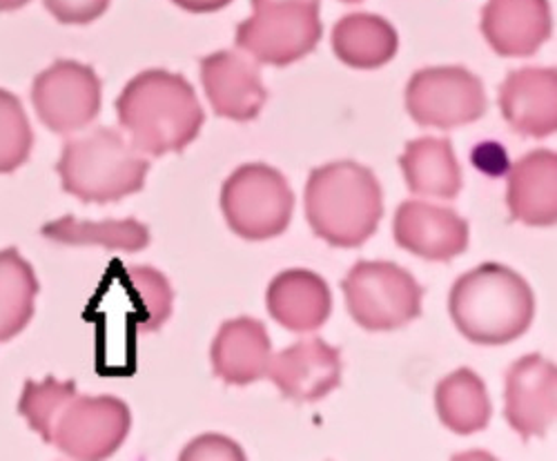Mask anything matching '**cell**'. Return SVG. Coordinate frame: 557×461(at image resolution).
I'll list each match as a JSON object with an SVG mask.
<instances>
[{
  "mask_svg": "<svg viewBox=\"0 0 557 461\" xmlns=\"http://www.w3.org/2000/svg\"><path fill=\"white\" fill-rule=\"evenodd\" d=\"M342 288L350 316L366 331H397L422 314L424 288L391 261H357Z\"/></svg>",
  "mask_w": 557,
  "mask_h": 461,
  "instance_id": "obj_7",
  "label": "cell"
},
{
  "mask_svg": "<svg viewBox=\"0 0 557 461\" xmlns=\"http://www.w3.org/2000/svg\"><path fill=\"white\" fill-rule=\"evenodd\" d=\"M221 210L232 233L248 241H263L286 233L295 195L282 172L265 163H248L223 183Z\"/></svg>",
  "mask_w": 557,
  "mask_h": 461,
  "instance_id": "obj_6",
  "label": "cell"
},
{
  "mask_svg": "<svg viewBox=\"0 0 557 461\" xmlns=\"http://www.w3.org/2000/svg\"><path fill=\"white\" fill-rule=\"evenodd\" d=\"M116 114L132 146L148 157L185 150L206 121L193 85L181 74L165 70L134 76L121 91Z\"/></svg>",
  "mask_w": 557,
  "mask_h": 461,
  "instance_id": "obj_1",
  "label": "cell"
},
{
  "mask_svg": "<svg viewBox=\"0 0 557 461\" xmlns=\"http://www.w3.org/2000/svg\"><path fill=\"white\" fill-rule=\"evenodd\" d=\"M42 3L59 23L65 25H87L101 18L110 8V0H42Z\"/></svg>",
  "mask_w": 557,
  "mask_h": 461,
  "instance_id": "obj_28",
  "label": "cell"
},
{
  "mask_svg": "<svg viewBox=\"0 0 557 461\" xmlns=\"http://www.w3.org/2000/svg\"><path fill=\"white\" fill-rule=\"evenodd\" d=\"M550 27L548 0H488L482 10V34L499 57L535 54Z\"/></svg>",
  "mask_w": 557,
  "mask_h": 461,
  "instance_id": "obj_16",
  "label": "cell"
},
{
  "mask_svg": "<svg viewBox=\"0 0 557 461\" xmlns=\"http://www.w3.org/2000/svg\"><path fill=\"white\" fill-rule=\"evenodd\" d=\"M482 80L467 67L446 65L414 72L406 87V110L422 127L453 129L486 114Z\"/></svg>",
  "mask_w": 557,
  "mask_h": 461,
  "instance_id": "obj_8",
  "label": "cell"
},
{
  "mask_svg": "<svg viewBox=\"0 0 557 461\" xmlns=\"http://www.w3.org/2000/svg\"><path fill=\"white\" fill-rule=\"evenodd\" d=\"M34 132L21 101L0 89V174L18 170L32 152Z\"/></svg>",
  "mask_w": 557,
  "mask_h": 461,
  "instance_id": "obj_26",
  "label": "cell"
},
{
  "mask_svg": "<svg viewBox=\"0 0 557 461\" xmlns=\"http://www.w3.org/2000/svg\"><path fill=\"white\" fill-rule=\"evenodd\" d=\"M76 393L74 382H57L48 377L45 382H27L18 401V412L27 420L32 431H36L42 439L48 435L57 412L61 406Z\"/></svg>",
  "mask_w": 557,
  "mask_h": 461,
  "instance_id": "obj_27",
  "label": "cell"
},
{
  "mask_svg": "<svg viewBox=\"0 0 557 461\" xmlns=\"http://www.w3.org/2000/svg\"><path fill=\"white\" fill-rule=\"evenodd\" d=\"M210 354L219 379L232 386H248L265 377L272 346L261 321L239 316L219 328Z\"/></svg>",
  "mask_w": 557,
  "mask_h": 461,
  "instance_id": "obj_19",
  "label": "cell"
},
{
  "mask_svg": "<svg viewBox=\"0 0 557 461\" xmlns=\"http://www.w3.org/2000/svg\"><path fill=\"white\" fill-rule=\"evenodd\" d=\"M174 5L183 8L185 12L193 14H210V12H219L221 8L230 5L232 0H172Z\"/></svg>",
  "mask_w": 557,
  "mask_h": 461,
  "instance_id": "obj_31",
  "label": "cell"
},
{
  "mask_svg": "<svg viewBox=\"0 0 557 461\" xmlns=\"http://www.w3.org/2000/svg\"><path fill=\"white\" fill-rule=\"evenodd\" d=\"M304 197L312 233L335 248H359L384 216L380 180L355 161L312 170Z\"/></svg>",
  "mask_w": 557,
  "mask_h": 461,
  "instance_id": "obj_3",
  "label": "cell"
},
{
  "mask_svg": "<svg viewBox=\"0 0 557 461\" xmlns=\"http://www.w3.org/2000/svg\"><path fill=\"white\" fill-rule=\"evenodd\" d=\"M38 279L32 265L14 250L0 252V341H10L34 316Z\"/></svg>",
  "mask_w": 557,
  "mask_h": 461,
  "instance_id": "obj_24",
  "label": "cell"
},
{
  "mask_svg": "<svg viewBox=\"0 0 557 461\" xmlns=\"http://www.w3.org/2000/svg\"><path fill=\"white\" fill-rule=\"evenodd\" d=\"M506 203L510 219L533 227L557 221V157L535 150L508 170Z\"/></svg>",
  "mask_w": 557,
  "mask_h": 461,
  "instance_id": "obj_18",
  "label": "cell"
},
{
  "mask_svg": "<svg viewBox=\"0 0 557 461\" xmlns=\"http://www.w3.org/2000/svg\"><path fill=\"white\" fill-rule=\"evenodd\" d=\"M435 406L442 424L457 435L480 433L491 422L493 408L486 386L471 367H459L440 382Z\"/></svg>",
  "mask_w": 557,
  "mask_h": 461,
  "instance_id": "obj_22",
  "label": "cell"
},
{
  "mask_svg": "<svg viewBox=\"0 0 557 461\" xmlns=\"http://www.w3.org/2000/svg\"><path fill=\"white\" fill-rule=\"evenodd\" d=\"M150 161L110 127L70 138L57 172L63 190L85 203L121 201L146 186Z\"/></svg>",
  "mask_w": 557,
  "mask_h": 461,
  "instance_id": "obj_4",
  "label": "cell"
},
{
  "mask_svg": "<svg viewBox=\"0 0 557 461\" xmlns=\"http://www.w3.org/2000/svg\"><path fill=\"white\" fill-rule=\"evenodd\" d=\"M42 237H48L63 246H103L108 250L138 252L150 244V229L136 219L123 221H78L74 216H63L42 225Z\"/></svg>",
  "mask_w": 557,
  "mask_h": 461,
  "instance_id": "obj_23",
  "label": "cell"
},
{
  "mask_svg": "<svg viewBox=\"0 0 557 461\" xmlns=\"http://www.w3.org/2000/svg\"><path fill=\"white\" fill-rule=\"evenodd\" d=\"M399 165L408 190L417 197L455 199L461 190V170L448 138L422 136L410 141Z\"/></svg>",
  "mask_w": 557,
  "mask_h": 461,
  "instance_id": "obj_20",
  "label": "cell"
},
{
  "mask_svg": "<svg viewBox=\"0 0 557 461\" xmlns=\"http://www.w3.org/2000/svg\"><path fill=\"white\" fill-rule=\"evenodd\" d=\"M265 377L286 399L319 401L342 384V352L319 337L301 339L270 357Z\"/></svg>",
  "mask_w": 557,
  "mask_h": 461,
  "instance_id": "obj_11",
  "label": "cell"
},
{
  "mask_svg": "<svg viewBox=\"0 0 557 461\" xmlns=\"http://www.w3.org/2000/svg\"><path fill=\"white\" fill-rule=\"evenodd\" d=\"M448 312L457 331L473 344L504 346L529 331L535 297L516 270L502 263H482L455 282Z\"/></svg>",
  "mask_w": 557,
  "mask_h": 461,
  "instance_id": "obj_2",
  "label": "cell"
},
{
  "mask_svg": "<svg viewBox=\"0 0 557 461\" xmlns=\"http://www.w3.org/2000/svg\"><path fill=\"white\" fill-rule=\"evenodd\" d=\"M471 163L478 172H482L488 178H499L508 174L510 159L504 146L497 141H482L471 150Z\"/></svg>",
  "mask_w": 557,
  "mask_h": 461,
  "instance_id": "obj_30",
  "label": "cell"
},
{
  "mask_svg": "<svg viewBox=\"0 0 557 461\" xmlns=\"http://www.w3.org/2000/svg\"><path fill=\"white\" fill-rule=\"evenodd\" d=\"M555 365L542 354L518 359L506 373V422L520 437H542L555 422Z\"/></svg>",
  "mask_w": 557,
  "mask_h": 461,
  "instance_id": "obj_12",
  "label": "cell"
},
{
  "mask_svg": "<svg viewBox=\"0 0 557 461\" xmlns=\"http://www.w3.org/2000/svg\"><path fill=\"white\" fill-rule=\"evenodd\" d=\"M181 459H244V452L235 441L219 435H206L185 448Z\"/></svg>",
  "mask_w": 557,
  "mask_h": 461,
  "instance_id": "obj_29",
  "label": "cell"
},
{
  "mask_svg": "<svg viewBox=\"0 0 557 461\" xmlns=\"http://www.w3.org/2000/svg\"><path fill=\"white\" fill-rule=\"evenodd\" d=\"M499 110L518 134L550 136L557 127V72L553 67L513 70L499 85Z\"/></svg>",
  "mask_w": 557,
  "mask_h": 461,
  "instance_id": "obj_15",
  "label": "cell"
},
{
  "mask_svg": "<svg viewBox=\"0 0 557 461\" xmlns=\"http://www.w3.org/2000/svg\"><path fill=\"white\" fill-rule=\"evenodd\" d=\"M393 235L404 250L429 261H450L469 248V223L448 208L424 201L397 208Z\"/></svg>",
  "mask_w": 557,
  "mask_h": 461,
  "instance_id": "obj_14",
  "label": "cell"
},
{
  "mask_svg": "<svg viewBox=\"0 0 557 461\" xmlns=\"http://www.w3.org/2000/svg\"><path fill=\"white\" fill-rule=\"evenodd\" d=\"M201 83L216 116L248 123L259 116L268 91L259 67L239 52H214L201 61Z\"/></svg>",
  "mask_w": 557,
  "mask_h": 461,
  "instance_id": "obj_13",
  "label": "cell"
},
{
  "mask_svg": "<svg viewBox=\"0 0 557 461\" xmlns=\"http://www.w3.org/2000/svg\"><path fill=\"white\" fill-rule=\"evenodd\" d=\"M129 426L125 401L74 393L57 412L45 441L74 459H106L123 446Z\"/></svg>",
  "mask_w": 557,
  "mask_h": 461,
  "instance_id": "obj_9",
  "label": "cell"
},
{
  "mask_svg": "<svg viewBox=\"0 0 557 461\" xmlns=\"http://www.w3.org/2000/svg\"><path fill=\"white\" fill-rule=\"evenodd\" d=\"M265 301L276 324L293 333L319 331L333 310L329 284L310 270H286L274 276Z\"/></svg>",
  "mask_w": 557,
  "mask_h": 461,
  "instance_id": "obj_17",
  "label": "cell"
},
{
  "mask_svg": "<svg viewBox=\"0 0 557 461\" xmlns=\"http://www.w3.org/2000/svg\"><path fill=\"white\" fill-rule=\"evenodd\" d=\"M399 36L395 27L375 14L344 16L333 29V50L342 63L355 70H377L395 59Z\"/></svg>",
  "mask_w": 557,
  "mask_h": 461,
  "instance_id": "obj_21",
  "label": "cell"
},
{
  "mask_svg": "<svg viewBox=\"0 0 557 461\" xmlns=\"http://www.w3.org/2000/svg\"><path fill=\"white\" fill-rule=\"evenodd\" d=\"M255 14L237 27L235 42L252 61L286 67L321 40L319 0H250Z\"/></svg>",
  "mask_w": 557,
  "mask_h": 461,
  "instance_id": "obj_5",
  "label": "cell"
},
{
  "mask_svg": "<svg viewBox=\"0 0 557 461\" xmlns=\"http://www.w3.org/2000/svg\"><path fill=\"white\" fill-rule=\"evenodd\" d=\"M29 0H0V12H14L18 8H25Z\"/></svg>",
  "mask_w": 557,
  "mask_h": 461,
  "instance_id": "obj_32",
  "label": "cell"
},
{
  "mask_svg": "<svg viewBox=\"0 0 557 461\" xmlns=\"http://www.w3.org/2000/svg\"><path fill=\"white\" fill-rule=\"evenodd\" d=\"M129 295L136 301V324L141 331H159L172 314V288L161 272L148 265L125 270Z\"/></svg>",
  "mask_w": 557,
  "mask_h": 461,
  "instance_id": "obj_25",
  "label": "cell"
},
{
  "mask_svg": "<svg viewBox=\"0 0 557 461\" xmlns=\"http://www.w3.org/2000/svg\"><path fill=\"white\" fill-rule=\"evenodd\" d=\"M344 3H359V0H344Z\"/></svg>",
  "mask_w": 557,
  "mask_h": 461,
  "instance_id": "obj_33",
  "label": "cell"
},
{
  "mask_svg": "<svg viewBox=\"0 0 557 461\" xmlns=\"http://www.w3.org/2000/svg\"><path fill=\"white\" fill-rule=\"evenodd\" d=\"M32 103L52 132H81L101 112V78L89 65L57 61L34 78Z\"/></svg>",
  "mask_w": 557,
  "mask_h": 461,
  "instance_id": "obj_10",
  "label": "cell"
}]
</instances>
